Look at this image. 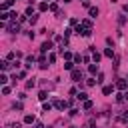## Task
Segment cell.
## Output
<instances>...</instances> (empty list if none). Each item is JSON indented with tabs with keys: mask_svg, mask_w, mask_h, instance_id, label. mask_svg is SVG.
Here are the masks:
<instances>
[{
	"mask_svg": "<svg viewBox=\"0 0 128 128\" xmlns=\"http://www.w3.org/2000/svg\"><path fill=\"white\" fill-rule=\"evenodd\" d=\"M6 28H8V32H12V34H18V32H20V24H18V22H12V24H8Z\"/></svg>",
	"mask_w": 128,
	"mask_h": 128,
	"instance_id": "cell-1",
	"label": "cell"
},
{
	"mask_svg": "<svg viewBox=\"0 0 128 128\" xmlns=\"http://www.w3.org/2000/svg\"><path fill=\"white\" fill-rule=\"evenodd\" d=\"M72 80H74V82H80V80H82V70H78V68L72 70Z\"/></svg>",
	"mask_w": 128,
	"mask_h": 128,
	"instance_id": "cell-2",
	"label": "cell"
},
{
	"mask_svg": "<svg viewBox=\"0 0 128 128\" xmlns=\"http://www.w3.org/2000/svg\"><path fill=\"white\" fill-rule=\"evenodd\" d=\"M54 106H56V108H58V110H64V108H68V106H70V104H68V102H66V100H56V102H54Z\"/></svg>",
	"mask_w": 128,
	"mask_h": 128,
	"instance_id": "cell-3",
	"label": "cell"
},
{
	"mask_svg": "<svg viewBox=\"0 0 128 128\" xmlns=\"http://www.w3.org/2000/svg\"><path fill=\"white\" fill-rule=\"evenodd\" d=\"M50 48H52V42H50V40H48V42H44V44L40 46V50H42V54H46V52H48Z\"/></svg>",
	"mask_w": 128,
	"mask_h": 128,
	"instance_id": "cell-4",
	"label": "cell"
},
{
	"mask_svg": "<svg viewBox=\"0 0 128 128\" xmlns=\"http://www.w3.org/2000/svg\"><path fill=\"white\" fill-rule=\"evenodd\" d=\"M88 12H90V16H92V18H96V16H98V12H100V10H98V8H96V6H90V8H88Z\"/></svg>",
	"mask_w": 128,
	"mask_h": 128,
	"instance_id": "cell-5",
	"label": "cell"
},
{
	"mask_svg": "<svg viewBox=\"0 0 128 128\" xmlns=\"http://www.w3.org/2000/svg\"><path fill=\"white\" fill-rule=\"evenodd\" d=\"M126 86H128V82H126V80H122V78H120V80L116 82V88H120V90H124Z\"/></svg>",
	"mask_w": 128,
	"mask_h": 128,
	"instance_id": "cell-6",
	"label": "cell"
},
{
	"mask_svg": "<svg viewBox=\"0 0 128 128\" xmlns=\"http://www.w3.org/2000/svg\"><path fill=\"white\" fill-rule=\"evenodd\" d=\"M88 70H90V74H96V72H98V62L90 64V66H88Z\"/></svg>",
	"mask_w": 128,
	"mask_h": 128,
	"instance_id": "cell-7",
	"label": "cell"
},
{
	"mask_svg": "<svg viewBox=\"0 0 128 128\" xmlns=\"http://www.w3.org/2000/svg\"><path fill=\"white\" fill-rule=\"evenodd\" d=\"M100 58H102V56H100V52L92 50V60H94V62H100Z\"/></svg>",
	"mask_w": 128,
	"mask_h": 128,
	"instance_id": "cell-8",
	"label": "cell"
},
{
	"mask_svg": "<svg viewBox=\"0 0 128 128\" xmlns=\"http://www.w3.org/2000/svg\"><path fill=\"white\" fill-rule=\"evenodd\" d=\"M76 98H78V100H88V94H86V92H78Z\"/></svg>",
	"mask_w": 128,
	"mask_h": 128,
	"instance_id": "cell-9",
	"label": "cell"
},
{
	"mask_svg": "<svg viewBox=\"0 0 128 128\" xmlns=\"http://www.w3.org/2000/svg\"><path fill=\"white\" fill-rule=\"evenodd\" d=\"M24 122H26V124H32V122H34V116H32V114H26V116H24Z\"/></svg>",
	"mask_w": 128,
	"mask_h": 128,
	"instance_id": "cell-10",
	"label": "cell"
},
{
	"mask_svg": "<svg viewBox=\"0 0 128 128\" xmlns=\"http://www.w3.org/2000/svg\"><path fill=\"white\" fill-rule=\"evenodd\" d=\"M80 24H82L84 28H92V20H82Z\"/></svg>",
	"mask_w": 128,
	"mask_h": 128,
	"instance_id": "cell-11",
	"label": "cell"
},
{
	"mask_svg": "<svg viewBox=\"0 0 128 128\" xmlns=\"http://www.w3.org/2000/svg\"><path fill=\"white\" fill-rule=\"evenodd\" d=\"M0 64H2V70H8V68H10V66H12V64H10V62H8V60H2V62H0Z\"/></svg>",
	"mask_w": 128,
	"mask_h": 128,
	"instance_id": "cell-12",
	"label": "cell"
},
{
	"mask_svg": "<svg viewBox=\"0 0 128 128\" xmlns=\"http://www.w3.org/2000/svg\"><path fill=\"white\" fill-rule=\"evenodd\" d=\"M114 92V86H104V94L108 96V94H112Z\"/></svg>",
	"mask_w": 128,
	"mask_h": 128,
	"instance_id": "cell-13",
	"label": "cell"
},
{
	"mask_svg": "<svg viewBox=\"0 0 128 128\" xmlns=\"http://www.w3.org/2000/svg\"><path fill=\"white\" fill-rule=\"evenodd\" d=\"M38 98H40V100L44 102V100L48 98V94H46V90H40V94H38Z\"/></svg>",
	"mask_w": 128,
	"mask_h": 128,
	"instance_id": "cell-14",
	"label": "cell"
},
{
	"mask_svg": "<svg viewBox=\"0 0 128 128\" xmlns=\"http://www.w3.org/2000/svg\"><path fill=\"white\" fill-rule=\"evenodd\" d=\"M104 56H106V58H112V56H114V52H112L110 48H106V50H104Z\"/></svg>",
	"mask_w": 128,
	"mask_h": 128,
	"instance_id": "cell-15",
	"label": "cell"
},
{
	"mask_svg": "<svg viewBox=\"0 0 128 128\" xmlns=\"http://www.w3.org/2000/svg\"><path fill=\"white\" fill-rule=\"evenodd\" d=\"M64 68H66V70H74V62H70V60H68V62L64 64Z\"/></svg>",
	"mask_w": 128,
	"mask_h": 128,
	"instance_id": "cell-16",
	"label": "cell"
},
{
	"mask_svg": "<svg viewBox=\"0 0 128 128\" xmlns=\"http://www.w3.org/2000/svg\"><path fill=\"white\" fill-rule=\"evenodd\" d=\"M92 108V100H84V110H90Z\"/></svg>",
	"mask_w": 128,
	"mask_h": 128,
	"instance_id": "cell-17",
	"label": "cell"
},
{
	"mask_svg": "<svg viewBox=\"0 0 128 128\" xmlns=\"http://www.w3.org/2000/svg\"><path fill=\"white\" fill-rule=\"evenodd\" d=\"M48 10H52V12H58V4H56V2H52V4H50V8H48Z\"/></svg>",
	"mask_w": 128,
	"mask_h": 128,
	"instance_id": "cell-18",
	"label": "cell"
},
{
	"mask_svg": "<svg viewBox=\"0 0 128 128\" xmlns=\"http://www.w3.org/2000/svg\"><path fill=\"white\" fill-rule=\"evenodd\" d=\"M34 86H36V82H34V78H32V80H28V82H26V88H34Z\"/></svg>",
	"mask_w": 128,
	"mask_h": 128,
	"instance_id": "cell-19",
	"label": "cell"
},
{
	"mask_svg": "<svg viewBox=\"0 0 128 128\" xmlns=\"http://www.w3.org/2000/svg\"><path fill=\"white\" fill-rule=\"evenodd\" d=\"M0 18H2V20H8V18H10V14H8V12H4V10H2V14H0Z\"/></svg>",
	"mask_w": 128,
	"mask_h": 128,
	"instance_id": "cell-20",
	"label": "cell"
},
{
	"mask_svg": "<svg viewBox=\"0 0 128 128\" xmlns=\"http://www.w3.org/2000/svg\"><path fill=\"white\" fill-rule=\"evenodd\" d=\"M62 56H64V58H66V60H70V58H72V54H70V52H68V50H64V52H62Z\"/></svg>",
	"mask_w": 128,
	"mask_h": 128,
	"instance_id": "cell-21",
	"label": "cell"
},
{
	"mask_svg": "<svg viewBox=\"0 0 128 128\" xmlns=\"http://www.w3.org/2000/svg\"><path fill=\"white\" fill-rule=\"evenodd\" d=\"M48 62L54 64V62H56V54H50V56H48Z\"/></svg>",
	"mask_w": 128,
	"mask_h": 128,
	"instance_id": "cell-22",
	"label": "cell"
},
{
	"mask_svg": "<svg viewBox=\"0 0 128 128\" xmlns=\"http://www.w3.org/2000/svg\"><path fill=\"white\" fill-rule=\"evenodd\" d=\"M36 22H38V16H36V14H34V16H30V24H36Z\"/></svg>",
	"mask_w": 128,
	"mask_h": 128,
	"instance_id": "cell-23",
	"label": "cell"
},
{
	"mask_svg": "<svg viewBox=\"0 0 128 128\" xmlns=\"http://www.w3.org/2000/svg\"><path fill=\"white\" fill-rule=\"evenodd\" d=\"M6 82H8V78H6V74H2L0 76V84H6Z\"/></svg>",
	"mask_w": 128,
	"mask_h": 128,
	"instance_id": "cell-24",
	"label": "cell"
},
{
	"mask_svg": "<svg viewBox=\"0 0 128 128\" xmlns=\"http://www.w3.org/2000/svg\"><path fill=\"white\" fill-rule=\"evenodd\" d=\"M26 16H34V14H32V6H28V8H26Z\"/></svg>",
	"mask_w": 128,
	"mask_h": 128,
	"instance_id": "cell-25",
	"label": "cell"
},
{
	"mask_svg": "<svg viewBox=\"0 0 128 128\" xmlns=\"http://www.w3.org/2000/svg\"><path fill=\"white\" fill-rule=\"evenodd\" d=\"M42 108H44V110H46V112H48V110H50V108H52V104H48V102H44V106H42Z\"/></svg>",
	"mask_w": 128,
	"mask_h": 128,
	"instance_id": "cell-26",
	"label": "cell"
},
{
	"mask_svg": "<svg viewBox=\"0 0 128 128\" xmlns=\"http://www.w3.org/2000/svg\"><path fill=\"white\" fill-rule=\"evenodd\" d=\"M10 128H20V122H12V124H10Z\"/></svg>",
	"mask_w": 128,
	"mask_h": 128,
	"instance_id": "cell-27",
	"label": "cell"
},
{
	"mask_svg": "<svg viewBox=\"0 0 128 128\" xmlns=\"http://www.w3.org/2000/svg\"><path fill=\"white\" fill-rule=\"evenodd\" d=\"M122 12H124V14H128V4H124V6H122Z\"/></svg>",
	"mask_w": 128,
	"mask_h": 128,
	"instance_id": "cell-28",
	"label": "cell"
},
{
	"mask_svg": "<svg viewBox=\"0 0 128 128\" xmlns=\"http://www.w3.org/2000/svg\"><path fill=\"white\" fill-rule=\"evenodd\" d=\"M122 120H128V110L124 112V116H122Z\"/></svg>",
	"mask_w": 128,
	"mask_h": 128,
	"instance_id": "cell-29",
	"label": "cell"
},
{
	"mask_svg": "<svg viewBox=\"0 0 128 128\" xmlns=\"http://www.w3.org/2000/svg\"><path fill=\"white\" fill-rule=\"evenodd\" d=\"M124 100H128V90H126V92H124Z\"/></svg>",
	"mask_w": 128,
	"mask_h": 128,
	"instance_id": "cell-30",
	"label": "cell"
},
{
	"mask_svg": "<svg viewBox=\"0 0 128 128\" xmlns=\"http://www.w3.org/2000/svg\"><path fill=\"white\" fill-rule=\"evenodd\" d=\"M34 128H44V126H42V124H36V126H34Z\"/></svg>",
	"mask_w": 128,
	"mask_h": 128,
	"instance_id": "cell-31",
	"label": "cell"
},
{
	"mask_svg": "<svg viewBox=\"0 0 128 128\" xmlns=\"http://www.w3.org/2000/svg\"><path fill=\"white\" fill-rule=\"evenodd\" d=\"M64 2H72V0H64Z\"/></svg>",
	"mask_w": 128,
	"mask_h": 128,
	"instance_id": "cell-32",
	"label": "cell"
},
{
	"mask_svg": "<svg viewBox=\"0 0 128 128\" xmlns=\"http://www.w3.org/2000/svg\"><path fill=\"white\" fill-rule=\"evenodd\" d=\"M70 128H76V126H70Z\"/></svg>",
	"mask_w": 128,
	"mask_h": 128,
	"instance_id": "cell-33",
	"label": "cell"
}]
</instances>
